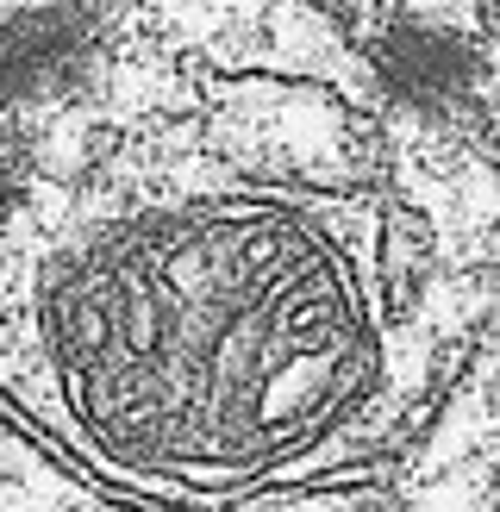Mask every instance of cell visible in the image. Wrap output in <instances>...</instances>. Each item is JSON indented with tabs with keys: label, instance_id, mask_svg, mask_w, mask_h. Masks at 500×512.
I'll list each match as a JSON object with an SVG mask.
<instances>
[{
	"label": "cell",
	"instance_id": "1",
	"mask_svg": "<svg viewBox=\"0 0 500 512\" xmlns=\"http://www.w3.org/2000/svg\"><path fill=\"white\" fill-rule=\"evenodd\" d=\"M494 94L332 0L0 25V413L107 494L382 475L494 338Z\"/></svg>",
	"mask_w": 500,
	"mask_h": 512
},
{
	"label": "cell",
	"instance_id": "2",
	"mask_svg": "<svg viewBox=\"0 0 500 512\" xmlns=\"http://www.w3.org/2000/svg\"><path fill=\"white\" fill-rule=\"evenodd\" d=\"M394 512H494V338L382 469Z\"/></svg>",
	"mask_w": 500,
	"mask_h": 512
},
{
	"label": "cell",
	"instance_id": "3",
	"mask_svg": "<svg viewBox=\"0 0 500 512\" xmlns=\"http://www.w3.org/2000/svg\"><path fill=\"white\" fill-rule=\"evenodd\" d=\"M0 512H157V506L107 494L82 469H69L50 444H38L13 413H0Z\"/></svg>",
	"mask_w": 500,
	"mask_h": 512
},
{
	"label": "cell",
	"instance_id": "4",
	"mask_svg": "<svg viewBox=\"0 0 500 512\" xmlns=\"http://www.w3.org/2000/svg\"><path fill=\"white\" fill-rule=\"evenodd\" d=\"M232 512H394V506L382 494V475H363V481H332V488L263 494V500H244Z\"/></svg>",
	"mask_w": 500,
	"mask_h": 512
},
{
	"label": "cell",
	"instance_id": "5",
	"mask_svg": "<svg viewBox=\"0 0 500 512\" xmlns=\"http://www.w3.org/2000/svg\"><path fill=\"white\" fill-rule=\"evenodd\" d=\"M332 7H338V13H344V19H350V13H357V0H332Z\"/></svg>",
	"mask_w": 500,
	"mask_h": 512
}]
</instances>
